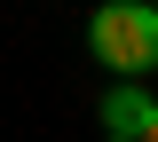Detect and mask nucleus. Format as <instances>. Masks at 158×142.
Returning <instances> with one entry per match:
<instances>
[{
  "label": "nucleus",
  "instance_id": "f257e3e1",
  "mask_svg": "<svg viewBox=\"0 0 158 142\" xmlns=\"http://www.w3.org/2000/svg\"><path fill=\"white\" fill-rule=\"evenodd\" d=\"M87 55L111 79H150L158 71V0H103L87 16Z\"/></svg>",
  "mask_w": 158,
  "mask_h": 142
},
{
  "label": "nucleus",
  "instance_id": "f03ea898",
  "mask_svg": "<svg viewBox=\"0 0 158 142\" xmlns=\"http://www.w3.org/2000/svg\"><path fill=\"white\" fill-rule=\"evenodd\" d=\"M103 126L127 134V142H150V134H158V95H150L142 79H118L111 95H103Z\"/></svg>",
  "mask_w": 158,
  "mask_h": 142
},
{
  "label": "nucleus",
  "instance_id": "7ed1b4c3",
  "mask_svg": "<svg viewBox=\"0 0 158 142\" xmlns=\"http://www.w3.org/2000/svg\"><path fill=\"white\" fill-rule=\"evenodd\" d=\"M103 142H127V134H103Z\"/></svg>",
  "mask_w": 158,
  "mask_h": 142
},
{
  "label": "nucleus",
  "instance_id": "20e7f679",
  "mask_svg": "<svg viewBox=\"0 0 158 142\" xmlns=\"http://www.w3.org/2000/svg\"><path fill=\"white\" fill-rule=\"evenodd\" d=\"M150 142H158V134H150Z\"/></svg>",
  "mask_w": 158,
  "mask_h": 142
}]
</instances>
